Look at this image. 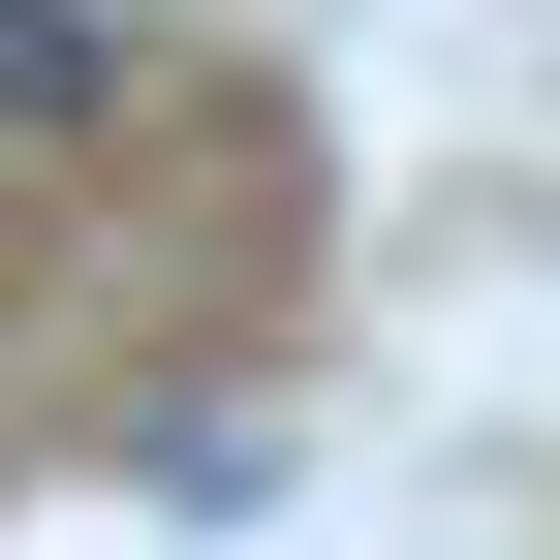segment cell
I'll use <instances>...</instances> for the list:
<instances>
[{
  "label": "cell",
  "instance_id": "cell-1",
  "mask_svg": "<svg viewBox=\"0 0 560 560\" xmlns=\"http://www.w3.org/2000/svg\"><path fill=\"white\" fill-rule=\"evenodd\" d=\"M62 125H125V0H0V156H62Z\"/></svg>",
  "mask_w": 560,
  "mask_h": 560
}]
</instances>
